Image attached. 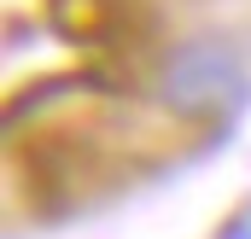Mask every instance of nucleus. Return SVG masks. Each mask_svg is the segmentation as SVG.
Returning <instances> with one entry per match:
<instances>
[{"instance_id":"1","label":"nucleus","mask_w":251,"mask_h":239,"mask_svg":"<svg viewBox=\"0 0 251 239\" xmlns=\"http://www.w3.org/2000/svg\"><path fill=\"white\" fill-rule=\"evenodd\" d=\"M146 88L187 128H228L251 99V64L228 35H187L152 59Z\"/></svg>"}]
</instances>
